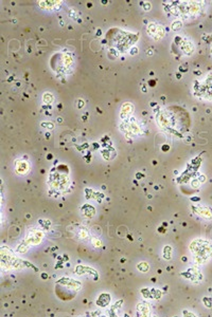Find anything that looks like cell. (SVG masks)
<instances>
[{"label": "cell", "mask_w": 212, "mask_h": 317, "mask_svg": "<svg viewBox=\"0 0 212 317\" xmlns=\"http://www.w3.org/2000/svg\"><path fill=\"white\" fill-rule=\"evenodd\" d=\"M82 289L81 281L68 277H61L55 283V295L61 301H71Z\"/></svg>", "instance_id": "cell-1"}, {"label": "cell", "mask_w": 212, "mask_h": 317, "mask_svg": "<svg viewBox=\"0 0 212 317\" xmlns=\"http://www.w3.org/2000/svg\"><path fill=\"white\" fill-rule=\"evenodd\" d=\"M190 252L196 265L204 264L212 257V243L204 239L193 240L190 244Z\"/></svg>", "instance_id": "cell-2"}, {"label": "cell", "mask_w": 212, "mask_h": 317, "mask_svg": "<svg viewBox=\"0 0 212 317\" xmlns=\"http://www.w3.org/2000/svg\"><path fill=\"white\" fill-rule=\"evenodd\" d=\"M0 264L2 270H16L23 268L25 262L19 258H16L14 254L10 251V248L2 246L0 251Z\"/></svg>", "instance_id": "cell-3"}, {"label": "cell", "mask_w": 212, "mask_h": 317, "mask_svg": "<svg viewBox=\"0 0 212 317\" xmlns=\"http://www.w3.org/2000/svg\"><path fill=\"white\" fill-rule=\"evenodd\" d=\"M42 238H44V233L40 232V231H32L28 234L25 240L23 241L19 246H18V250L17 252L19 253H25V252L28 251V248L30 247L31 245H37L39 243L42 242Z\"/></svg>", "instance_id": "cell-4"}, {"label": "cell", "mask_w": 212, "mask_h": 317, "mask_svg": "<svg viewBox=\"0 0 212 317\" xmlns=\"http://www.w3.org/2000/svg\"><path fill=\"white\" fill-rule=\"evenodd\" d=\"M136 317H151V306L146 301H141L137 304Z\"/></svg>", "instance_id": "cell-5"}, {"label": "cell", "mask_w": 212, "mask_h": 317, "mask_svg": "<svg viewBox=\"0 0 212 317\" xmlns=\"http://www.w3.org/2000/svg\"><path fill=\"white\" fill-rule=\"evenodd\" d=\"M110 300H112V296L107 294V293H102L100 296L97 299V306H100V308H105L110 303Z\"/></svg>", "instance_id": "cell-6"}, {"label": "cell", "mask_w": 212, "mask_h": 317, "mask_svg": "<svg viewBox=\"0 0 212 317\" xmlns=\"http://www.w3.org/2000/svg\"><path fill=\"white\" fill-rule=\"evenodd\" d=\"M172 256H173V248L171 247L170 245H165L163 247V251H162V257L165 260H171L172 259Z\"/></svg>", "instance_id": "cell-7"}, {"label": "cell", "mask_w": 212, "mask_h": 317, "mask_svg": "<svg viewBox=\"0 0 212 317\" xmlns=\"http://www.w3.org/2000/svg\"><path fill=\"white\" fill-rule=\"evenodd\" d=\"M196 212H197L198 215H201V217H204V218L207 219L212 218V212L208 207H201V210H197Z\"/></svg>", "instance_id": "cell-8"}, {"label": "cell", "mask_w": 212, "mask_h": 317, "mask_svg": "<svg viewBox=\"0 0 212 317\" xmlns=\"http://www.w3.org/2000/svg\"><path fill=\"white\" fill-rule=\"evenodd\" d=\"M82 210H86V212H84V215L86 216V217H92V216H95V208L92 206H90V205H84Z\"/></svg>", "instance_id": "cell-9"}, {"label": "cell", "mask_w": 212, "mask_h": 317, "mask_svg": "<svg viewBox=\"0 0 212 317\" xmlns=\"http://www.w3.org/2000/svg\"><path fill=\"white\" fill-rule=\"evenodd\" d=\"M137 269H138L140 272H142V273H146V272L148 271V269H150V265H148V262L141 261V262H139V263L137 264Z\"/></svg>", "instance_id": "cell-10"}, {"label": "cell", "mask_w": 212, "mask_h": 317, "mask_svg": "<svg viewBox=\"0 0 212 317\" xmlns=\"http://www.w3.org/2000/svg\"><path fill=\"white\" fill-rule=\"evenodd\" d=\"M203 302H204V304L207 306V308H211L212 306V299L209 297H205L204 299H203Z\"/></svg>", "instance_id": "cell-11"}, {"label": "cell", "mask_w": 212, "mask_h": 317, "mask_svg": "<svg viewBox=\"0 0 212 317\" xmlns=\"http://www.w3.org/2000/svg\"><path fill=\"white\" fill-rule=\"evenodd\" d=\"M87 237H88V232H87L86 229H82L81 232H80V238L81 239H86Z\"/></svg>", "instance_id": "cell-12"}, {"label": "cell", "mask_w": 212, "mask_h": 317, "mask_svg": "<svg viewBox=\"0 0 212 317\" xmlns=\"http://www.w3.org/2000/svg\"><path fill=\"white\" fill-rule=\"evenodd\" d=\"M182 314H184V317H197L195 314H193L192 312H190V311H184L182 312Z\"/></svg>", "instance_id": "cell-13"}, {"label": "cell", "mask_w": 212, "mask_h": 317, "mask_svg": "<svg viewBox=\"0 0 212 317\" xmlns=\"http://www.w3.org/2000/svg\"><path fill=\"white\" fill-rule=\"evenodd\" d=\"M92 244L95 246V247H100L102 245V242H101L99 239H92Z\"/></svg>", "instance_id": "cell-14"}, {"label": "cell", "mask_w": 212, "mask_h": 317, "mask_svg": "<svg viewBox=\"0 0 212 317\" xmlns=\"http://www.w3.org/2000/svg\"><path fill=\"white\" fill-rule=\"evenodd\" d=\"M182 28V23L180 22H174L173 25H172V29H173L174 31H176L177 29H180Z\"/></svg>", "instance_id": "cell-15"}, {"label": "cell", "mask_w": 212, "mask_h": 317, "mask_svg": "<svg viewBox=\"0 0 212 317\" xmlns=\"http://www.w3.org/2000/svg\"><path fill=\"white\" fill-rule=\"evenodd\" d=\"M199 181L198 180H193V182H192V185H193V187H195V188H198L199 187Z\"/></svg>", "instance_id": "cell-16"}, {"label": "cell", "mask_w": 212, "mask_h": 317, "mask_svg": "<svg viewBox=\"0 0 212 317\" xmlns=\"http://www.w3.org/2000/svg\"><path fill=\"white\" fill-rule=\"evenodd\" d=\"M198 181H199L201 183H204L205 181H206V176H203V174H201V176H199V180H198Z\"/></svg>", "instance_id": "cell-17"}, {"label": "cell", "mask_w": 212, "mask_h": 317, "mask_svg": "<svg viewBox=\"0 0 212 317\" xmlns=\"http://www.w3.org/2000/svg\"><path fill=\"white\" fill-rule=\"evenodd\" d=\"M169 148H170V147L167 146V145H163V146H162V150H163V151H167Z\"/></svg>", "instance_id": "cell-18"}, {"label": "cell", "mask_w": 212, "mask_h": 317, "mask_svg": "<svg viewBox=\"0 0 212 317\" xmlns=\"http://www.w3.org/2000/svg\"><path fill=\"white\" fill-rule=\"evenodd\" d=\"M192 201H199V198H198V197H193Z\"/></svg>", "instance_id": "cell-19"}, {"label": "cell", "mask_w": 212, "mask_h": 317, "mask_svg": "<svg viewBox=\"0 0 212 317\" xmlns=\"http://www.w3.org/2000/svg\"><path fill=\"white\" fill-rule=\"evenodd\" d=\"M137 52H138V50L134 48V49H133V51H131V54H135V53H137Z\"/></svg>", "instance_id": "cell-20"}, {"label": "cell", "mask_w": 212, "mask_h": 317, "mask_svg": "<svg viewBox=\"0 0 212 317\" xmlns=\"http://www.w3.org/2000/svg\"><path fill=\"white\" fill-rule=\"evenodd\" d=\"M150 85H151V86H155V82H154V80H151V82H150Z\"/></svg>", "instance_id": "cell-21"}, {"label": "cell", "mask_w": 212, "mask_h": 317, "mask_svg": "<svg viewBox=\"0 0 212 317\" xmlns=\"http://www.w3.org/2000/svg\"><path fill=\"white\" fill-rule=\"evenodd\" d=\"M176 76H177V78H178V79H179V78H180V77H182V75H180V74H177V75H176Z\"/></svg>", "instance_id": "cell-22"}, {"label": "cell", "mask_w": 212, "mask_h": 317, "mask_svg": "<svg viewBox=\"0 0 212 317\" xmlns=\"http://www.w3.org/2000/svg\"><path fill=\"white\" fill-rule=\"evenodd\" d=\"M48 159H49V160H50V159H52V155H48Z\"/></svg>", "instance_id": "cell-23"}]
</instances>
